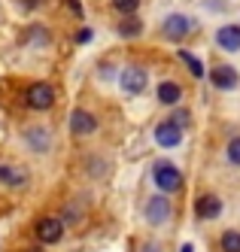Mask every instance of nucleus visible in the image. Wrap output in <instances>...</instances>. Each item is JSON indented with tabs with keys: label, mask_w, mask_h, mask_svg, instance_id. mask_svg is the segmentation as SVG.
<instances>
[{
	"label": "nucleus",
	"mask_w": 240,
	"mask_h": 252,
	"mask_svg": "<svg viewBox=\"0 0 240 252\" xmlns=\"http://www.w3.org/2000/svg\"><path fill=\"white\" fill-rule=\"evenodd\" d=\"M171 219V201L164 194H155L149 204H146V222L149 225H164Z\"/></svg>",
	"instance_id": "6"
},
{
	"label": "nucleus",
	"mask_w": 240,
	"mask_h": 252,
	"mask_svg": "<svg viewBox=\"0 0 240 252\" xmlns=\"http://www.w3.org/2000/svg\"><path fill=\"white\" fill-rule=\"evenodd\" d=\"M146 70L140 67V64H128L125 70H122V88L128 94H143V88H146Z\"/></svg>",
	"instance_id": "3"
},
{
	"label": "nucleus",
	"mask_w": 240,
	"mask_h": 252,
	"mask_svg": "<svg viewBox=\"0 0 240 252\" xmlns=\"http://www.w3.org/2000/svg\"><path fill=\"white\" fill-rule=\"evenodd\" d=\"M61 234H64L61 219H40L36 222V237H40L43 243H58Z\"/></svg>",
	"instance_id": "9"
},
{
	"label": "nucleus",
	"mask_w": 240,
	"mask_h": 252,
	"mask_svg": "<svg viewBox=\"0 0 240 252\" xmlns=\"http://www.w3.org/2000/svg\"><path fill=\"white\" fill-rule=\"evenodd\" d=\"M98 131V119L91 116L88 110H73L70 116V134L73 137H91Z\"/></svg>",
	"instance_id": "5"
},
{
	"label": "nucleus",
	"mask_w": 240,
	"mask_h": 252,
	"mask_svg": "<svg viewBox=\"0 0 240 252\" xmlns=\"http://www.w3.org/2000/svg\"><path fill=\"white\" fill-rule=\"evenodd\" d=\"M155 143H158V146H168V149L179 146V143H182V128H176L173 122H161L155 128Z\"/></svg>",
	"instance_id": "8"
},
{
	"label": "nucleus",
	"mask_w": 240,
	"mask_h": 252,
	"mask_svg": "<svg viewBox=\"0 0 240 252\" xmlns=\"http://www.w3.org/2000/svg\"><path fill=\"white\" fill-rule=\"evenodd\" d=\"M119 33L125 40H131V37H140L143 33V22L137 19V15L131 12V15H122V22H119Z\"/></svg>",
	"instance_id": "12"
},
{
	"label": "nucleus",
	"mask_w": 240,
	"mask_h": 252,
	"mask_svg": "<svg viewBox=\"0 0 240 252\" xmlns=\"http://www.w3.org/2000/svg\"><path fill=\"white\" fill-rule=\"evenodd\" d=\"M195 28V22L189 19V15H179V12H173V15H168V22L161 25V31H164V37L168 40H182V37H189V31Z\"/></svg>",
	"instance_id": "2"
},
{
	"label": "nucleus",
	"mask_w": 240,
	"mask_h": 252,
	"mask_svg": "<svg viewBox=\"0 0 240 252\" xmlns=\"http://www.w3.org/2000/svg\"><path fill=\"white\" fill-rule=\"evenodd\" d=\"M222 252H240V231H225L222 234Z\"/></svg>",
	"instance_id": "15"
},
{
	"label": "nucleus",
	"mask_w": 240,
	"mask_h": 252,
	"mask_svg": "<svg viewBox=\"0 0 240 252\" xmlns=\"http://www.w3.org/2000/svg\"><path fill=\"white\" fill-rule=\"evenodd\" d=\"M171 122L176 125V128H186V125L192 122V116H189V110H173V116H171Z\"/></svg>",
	"instance_id": "19"
},
{
	"label": "nucleus",
	"mask_w": 240,
	"mask_h": 252,
	"mask_svg": "<svg viewBox=\"0 0 240 252\" xmlns=\"http://www.w3.org/2000/svg\"><path fill=\"white\" fill-rule=\"evenodd\" d=\"M195 213H198V219H216L222 213V201L216 194H201L195 201Z\"/></svg>",
	"instance_id": "10"
},
{
	"label": "nucleus",
	"mask_w": 240,
	"mask_h": 252,
	"mask_svg": "<svg viewBox=\"0 0 240 252\" xmlns=\"http://www.w3.org/2000/svg\"><path fill=\"white\" fill-rule=\"evenodd\" d=\"M70 3V9H73V15H82V6H79V0H67Z\"/></svg>",
	"instance_id": "22"
},
{
	"label": "nucleus",
	"mask_w": 240,
	"mask_h": 252,
	"mask_svg": "<svg viewBox=\"0 0 240 252\" xmlns=\"http://www.w3.org/2000/svg\"><path fill=\"white\" fill-rule=\"evenodd\" d=\"M179 252H195V249H192V246H189V243H186V246H182V249H179Z\"/></svg>",
	"instance_id": "23"
},
{
	"label": "nucleus",
	"mask_w": 240,
	"mask_h": 252,
	"mask_svg": "<svg viewBox=\"0 0 240 252\" xmlns=\"http://www.w3.org/2000/svg\"><path fill=\"white\" fill-rule=\"evenodd\" d=\"M36 3H40V0H28V6H36Z\"/></svg>",
	"instance_id": "24"
},
{
	"label": "nucleus",
	"mask_w": 240,
	"mask_h": 252,
	"mask_svg": "<svg viewBox=\"0 0 240 252\" xmlns=\"http://www.w3.org/2000/svg\"><path fill=\"white\" fill-rule=\"evenodd\" d=\"M0 183H6V186H18V183H25V173L9 170V167H0Z\"/></svg>",
	"instance_id": "16"
},
{
	"label": "nucleus",
	"mask_w": 240,
	"mask_h": 252,
	"mask_svg": "<svg viewBox=\"0 0 240 252\" xmlns=\"http://www.w3.org/2000/svg\"><path fill=\"white\" fill-rule=\"evenodd\" d=\"M179 58H182V61L189 64V70H192L195 76H204V67H201V61H198L195 55H189V52H179Z\"/></svg>",
	"instance_id": "18"
},
{
	"label": "nucleus",
	"mask_w": 240,
	"mask_h": 252,
	"mask_svg": "<svg viewBox=\"0 0 240 252\" xmlns=\"http://www.w3.org/2000/svg\"><path fill=\"white\" fill-rule=\"evenodd\" d=\"M228 161H231V164H240V137H234L228 143Z\"/></svg>",
	"instance_id": "20"
},
{
	"label": "nucleus",
	"mask_w": 240,
	"mask_h": 252,
	"mask_svg": "<svg viewBox=\"0 0 240 252\" xmlns=\"http://www.w3.org/2000/svg\"><path fill=\"white\" fill-rule=\"evenodd\" d=\"M216 43H219V49H225V52H237L240 49V28L237 25L219 28L216 31Z\"/></svg>",
	"instance_id": "11"
},
{
	"label": "nucleus",
	"mask_w": 240,
	"mask_h": 252,
	"mask_svg": "<svg viewBox=\"0 0 240 252\" xmlns=\"http://www.w3.org/2000/svg\"><path fill=\"white\" fill-rule=\"evenodd\" d=\"M113 9L122 12V15H131L140 9V0H113Z\"/></svg>",
	"instance_id": "17"
},
{
	"label": "nucleus",
	"mask_w": 240,
	"mask_h": 252,
	"mask_svg": "<svg viewBox=\"0 0 240 252\" xmlns=\"http://www.w3.org/2000/svg\"><path fill=\"white\" fill-rule=\"evenodd\" d=\"M28 143H31L34 149H46L49 146V131H40V128L28 131Z\"/></svg>",
	"instance_id": "14"
},
{
	"label": "nucleus",
	"mask_w": 240,
	"mask_h": 252,
	"mask_svg": "<svg viewBox=\"0 0 240 252\" xmlns=\"http://www.w3.org/2000/svg\"><path fill=\"white\" fill-rule=\"evenodd\" d=\"M52 103H55V92H52V85L36 82V85H31V88H28V106H31V110L43 113V110H49Z\"/></svg>",
	"instance_id": "4"
},
{
	"label": "nucleus",
	"mask_w": 240,
	"mask_h": 252,
	"mask_svg": "<svg viewBox=\"0 0 240 252\" xmlns=\"http://www.w3.org/2000/svg\"><path fill=\"white\" fill-rule=\"evenodd\" d=\"M88 40H91V31H88V28H82V31L76 33V43H88Z\"/></svg>",
	"instance_id": "21"
},
{
	"label": "nucleus",
	"mask_w": 240,
	"mask_h": 252,
	"mask_svg": "<svg viewBox=\"0 0 240 252\" xmlns=\"http://www.w3.org/2000/svg\"><path fill=\"white\" fill-rule=\"evenodd\" d=\"M155 186L164 191V194H171V191H179L182 189V173L173 167V164H168V161H161V164H155Z\"/></svg>",
	"instance_id": "1"
},
{
	"label": "nucleus",
	"mask_w": 240,
	"mask_h": 252,
	"mask_svg": "<svg viewBox=\"0 0 240 252\" xmlns=\"http://www.w3.org/2000/svg\"><path fill=\"white\" fill-rule=\"evenodd\" d=\"M210 82L216 88H222V92H231V88H237V70L228 64H216L210 70Z\"/></svg>",
	"instance_id": "7"
},
{
	"label": "nucleus",
	"mask_w": 240,
	"mask_h": 252,
	"mask_svg": "<svg viewBox=\"0 0 240 252\" xmlns=\"http://www.w3.org/2000/svg\"><path fill=\"white\" fill-rule=\"evenodd\" d=\"M179 97H182V88H179L176 82H161V85H158V100H161V103L171 106V103H176Z\"/></svg>",
	"instance_id": "13"
}]
</instances>
